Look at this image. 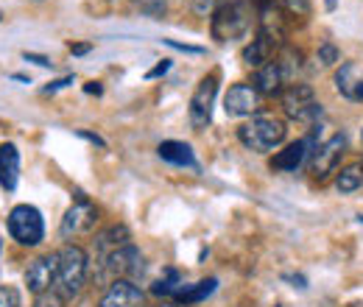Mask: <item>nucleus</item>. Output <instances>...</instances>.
<instances>
[{
  "label": "nucleus",
  "instance_id": "f257e3e1",
  "mask_svg": "<svg viewBox=\"0 0 363 307\" xmlns=\"http://www.w3.org/2000/svg\"><path fill=\"white\" fill-rule=\"evenodd\" d=\"M252 14H255L252 0H227V3H221L213 11V23H210L213 26V37L218 43L243 37L252 28Z\"/></svg>",
  "mask_w": 363,
  "mask_h": 307
},
{
  "label": "nucleus",
  "instance_id": "f03ea898",
  "mask_svg": "<svg viewBox=\"0 0 363 307\" xmlns=\"http://www.w3.org/2000/svg\"><path fill=\"white\" fill-rule=\"evenodd\" d=\"M285 123L279 118H269V115H255L252 121H246L240 129H238V140L249 148V151H257V154H266L274 151L282 140H285Z\"/></svg>",
  "mask_w": 363,
  "mask_h": 307
},
{
  "label": "nucleus",
  "instance_id": "7ed1b4c3",
  "mask_svg": "<svg viewBox=\"0 0 363 307\" xmlns=\"http://www.w3.org/2000/svg\"><path fill=\"white\" fill-rule=\"evenodd\" d=\"M59 294L65 299H73L87 285V252L82 246H65L59 252V277H56Z\"/></svg>",
  "mask_w": 363,
  "mask_h": 307
},
{
  "label": "nucleus",
  "instance_id": "20e7f679",
  "mask_svg": "<svg viewBox=\"0 0 363 307\" xmlns=\"http://www.w3.org/2000/svg\"><path fill=\"white\" fill-rule=\"evenodd\" d=\"M98 265H101V279L106 282H115V279H132L135 282L137 274H143V255L135 243H126L121 246L118 252L106 255V257H98Z\"/></svg>",
  "mask_w": 363,
  "mask_h": 307
},
{
  "label": "nucleus",
  "instance_id": "39448f33",
  "mask_svg": "<svg viewBox=\"0 0 363 307\" xmlns=\"http://www.w3.org/2000/svg\"><path fill=\"white\" fill-rule=\"evenodd\" d=\"M9 235L20 243V246H37L45 238V223L37 207L31 204H17L9 213Z\"/></svg>",
  "mask_w": 363,
  "mask_h": 307
},
{
  "label": "nucleus",
  "instance_id": "423d86ee",
  "mask_svg": "<svg viewBox=\"0 0 363 307\" xmlns=\"http://www.w3.org/2000/svg\"><path fill=\"white\" fill-rule=\"evenodd\" d=\"M282 109L291 121L299 123H316L321 118V104L316 101V92L308 84H291L282 89Z\"/></svg>",
  "mask_w": 363,
  "mask_h": 307
},
{
  "label": "nucleus",
  "instance_id": "0eeeda50",
  "mask_svg": "<svg viewBox=\"0 0 363 307\" xmlns=\"http://www.w3.org/2000/svg\"><path fill=\"white\" fill-rule=\"evenodd\" d=\"M95 221H98L95 204H90L82 193H76V204L65 213L59 232H62L65 240H70V238H82V235H90L92 229H95Z\"/></svg>",
  "mask_w": 363,
  "mask_h": 307
},
{
  "label": "nucleus",
  "instance_id": "6e6552de",
  "mask_svg": "<svg viewBox=\"0 0 363 307\" xmlns=\"http://www.w3.org/2000/svg\"><path fill=\"white\" fill-rule=\"evenodd\" d=\"M216 92H218V76H207L201 79V84L196 87L190 98V126L196 132L207 129L213 121V104H216Z\"/></svg>",
  "mask_w": 363,
  "mask_h": 307
},
{
  "label": "nucleus",
  "instance_id": "1a4fd4ad",
  "mask_svg": "<svg viewBox=\"0 0 363 307\" xmlns=\"http://www.w3.org/2000/svg\"><path fill=\"white\" fill-rule=\"evenodd\" d=\"M344 151H347V137L344 134H333L330 140H324L321 145H316V151L311 154V174H313V179L324 182L327 176L338 168Z\"/></svg>",
  "mask_w": 363,
  "mask_h": 307
},
{
  "label": "nucleus",
  "instance_id": "9d476101",
  "mask_svg": "<svg viewBox=\"0 0 363 307\" xmlns=\"http://www.w3.org/2000/svg\"><path fill=\"white\" fill-rule=\"evenodd\" d=\"M56 277H59V252L56 255H43L26 268V285L34 296L50 291L56 285Z\"/></svg>",
  "mask_w": 363,
  "mask_h": 307
},
{
  "label": "nucleus",
  "instance_id": "9b49d317",
  "mask_svg": "<svg viewBox=\"0 0 363 307\" xmlns=\"http://www.w3.org/2000/svg\"><path fill=\"white\" fill-rule=\"evenodd\" d=\"M260 109V92L255 84H232L224 98V112L229 118H246Z\"/></svg>",
  "mask_w": 363,
  "mask_h": 307
},
{
  "label": "nucleus",
  "instance_id": "f8f14e48",
  "mask_svg": "<svg viewBox=\"0 0 363 307\" xmlns=\"http://www.w3.org/2000/svg\"><path fill=\"white\" fill-rule=\"evenodd\" d=\"M101 307H143V291L132 279H115L101 296Z\"/></svg>",
  "mask_w": 363,
  "mask_h": 307
},
{
  "label": "nucleus",
  "instance_id": "ddd939ff",
  "mask_svg": "<svg viewBox=\"0 0 363 307\" xmlns=\"http://www.w3.org/2000/svg\"><path fill=\"white\" fill-rule=\"evenodd\" d=\"M335 89L350 101H363V65L344 62L335 70Z\"/></svg>",
  "mask_w": 363,
  "mask_h": 307
},
{
  "label": "nucleus",
  "instance_id": "4468645a",
  "mask_svg": "<svg viewBox=\"0 0 363 307\" xmlns=\"http://www.w3.org/2000/svg\"><path fill=\"white\" fill-rule=\"evenodd\" d=\"M316 151V145H313V137H305V140H296V143H291L285 151H279L277 157L272 160V168L274 171H296L311 154Z\"/></svg>",
  "mask_w": 363,
  "mask_h": 307
},
{
  "label": "nucleus",
  "instance_id": "2eb2a0df",
  "mask_svg": "<svg viewBox=\"0 0 363 307\" xmlns=\"http://www.w3.org/2000/svg\"><path fill=\"white\" fill-rule=\"evenodd\" d=\"M288 84V76L282 70V65L272 59L269 65L257 67V76H255V87L260 95H282V89Z\"/></svg>",
  "mask_w": 363,
  "mask_h": 307
},
{
  "label": "nucleus",
  "instance_id": "dca6fc26",
  "mask_svg": "<svg viewBox=\"0 0 363 307\" xmlns=\"http://www.w3.org/2000/svg\"><path fill=\"white\" fill-rule=\"evenodd\" d=\"M20 179V151L14 143H3L0 145V187L3 190H14Z\"/></svg>",
  "mask_w": 363,
  "mask_h": 307
},
{
  "label": "nucleus",
  "instance_id": "f3484780",
  "mask_svg": "<svg viewBox=\"0 0 363 307\" xmlns=\"http://www.w3.org/2000/svg\"><path fill=\"white\" fill-rule=\"evenodd\" d=\"M277 48H279V43H274L272 37H266L263 31H257V37L252 40V45L243 48V62L249 67H263V65H269L274 59Z\"/></svg>",
  "mask_w": 363,
  "mask_h": 307
},
{
  "label": "nucleus",
  "instance_id": "a211bd4d",
  "mask_svg": "<svg viewBox=\"0 0 363 307\" xmlns=\"http://www.w3.org/2000/svg\"><path fill=\"white\" fill-rule=\"evenodd\" d=\"M157 154H160V160H165V162H171V165H177V168H193V171H199V162H196L193 148H190L187 143L165 140V143H160Z\"/></svg>",
  "mask_w": 363,
  "mask_h": 307
},
{
  "label": "nucleus",
  "instance_id": "6ab92c4d",
  "mask_svg": "<svg viewBox=\"0 0 363 307\" xmlns=\"http://www.w3.org/2000/svg\"><path fill=\"white\" fill-rule=\"evenodd\" d=\"M126 243H132V235H129V229H126V226H118V223L95 235L98 257H106V255L118 252V249H121V246H126Z\"/></svg>",
  "mask_w": 363,
  "mask_h": 307
},
{
  "label": "nucleus",
  "instance_id": "aec40b11",
  "mask_svg": "<svg viewBox=\"0 0 363 307\" xmlns=\"http://www.w3.org/2000/svg\"><path fill=\"white\" fill-rule=\"evenodd\" d=\"M216 285H218V279H201V282H196V285H184L179 291V296H177V302L182 305H196V302H204L213 291H216Z\"/></svg>",
  "mask_w": 363,
  "mask_h": 307
},
{
  "label": "nucleus",
  "instance_id": "412c9836",
  "mask_svg": "<svg viewBox=\"0 0 363 307\" xmlns=\"http://www.w3.org/2000/svg\"><path fill=\"white\" fill-rule=\"evenodd\" d=\"M184 288V279H182V274L177 268H165V274L154 282V294L157 296H179V291Z\"/></svg>",
  "mask_w": 363,
  "mask_h": 307
},
{
  "label": "nucleus",
  "instance_id": "4be33fe9",
  "mask_svg": "<svg viewBox=\"0 0 363 307\" xmlns=\"http://www.w3.org/2000/svg\"><path fill=\"white\" fill-rule=\"evenodd\" d=\"M335 187H338V193H355L358 187H363V168L361 165H350V168H344L338 179H335Z\"/></svg>",
  "mask_w": 363,
  "mask_h": 307
},
{
  "label": "nucleus",
  "instance_id": "5701e85b",
  "mask_svg": "<svg viewBox=\"0 0 363 307\" xmlns=\"http://www.w3.org/2000/svg\"><path fill=\"white\" fill-rule=\"evenodd\" d=\"M137 11L151 17V20H160L165 14V0H135Z\"/></svg>",
  "mask_w": 363,
  "mask_h": 307
},
{
  "label": "nucleus",
  "instance_id": "b1692460",
  "mask_svg": "<svg viewBox=\"0 0 363 307\" xmlns=\"http://www.w3.org/2000/svg\"><path fill=\"white\" fill-rule=\"evenodd\" d=\"M282 9L291 17H311V0H282Z\"/></svg>",
  "mask_w": 363,
  "mask_h": 307
},
{
  "label": "nucleus",
  "instance_id": "393cba45",
  "mask_svg": "<svg viewBox=\"0 0 363 307\" xmlns=\"http://www.w3.org/2000/svg\"><path fill=\"white\" fill-rule=\"evenodd\" d=\"M338 59H341V53H338V48H335L333 43H324L321 48H318V62H321L324 67H333Z\"/></svg>",
  "mask_w": 363,
  "mask_h": 307
},
{
  "label": "nucleus",
  "instance_id": "a878e982",
  "mask_svg": "<svg viewBox=\"0 0 363 307\" xmlns=\"http://www.w3.org/2000/svg\"><path fill=\"white\" fill-rule=\"evenodd\" d=\"M31 307H65V296L56 294V291H45V294H40V296L34 299Z\"/></svg>",
  "mask_w": 363,
  "mask_h": 307
},
{
  "label": "nucleus",
  "instance_id": "bb28decb",
  "mask_svg": "<svg viewBox=\"0 0 363 307\" xmlns=\"http://www.w3.org/2000/svg\"><path fill=\"white\" fill-rule=\"evenodd\" d=\"M221 3H227V0H193V11H196L199 17H213V11H216Z\"/></svg>",
  "mask_w": 363,
  "mask_h": 307
},
{
  "label": "nucleus",
  "instance_id": "cd10ccee",
  "mask_svg": "<svg viewBox=\"0 0 363 307\" xmlns=\"http://www.w3.org/2000/svg\"><path fill=\"white\" fill-rule=\"evenodd\" d=\"M0 307H20V296H17L14 288L0 285Z\"/></svg>",
  "mask_w": 363,
  "mask_h": 307
},
{
  "label": "nucleus",
  "instance_id": "c85d7f7f",
  "mask_svg": "<svg viewBox=\"0 0 363 307\" xmlns=\"http://www.w3.org/2000/svg\"><path fill=\"white\" fill-rule=\"evenodd\" d=\"M171 70V59H162L160 65H154L148 73H145V79H160V76H165Z\"/></svg>",
  "mask_w": 363,
  "mask_h": 307
},
{
  "label": "nucleus",
  "instance_id": "c756f323",
  "mask_svg": "<svg viewBox=\"0 0 363 307\" xmlns=\"http://www.w3.org/2000/svg\"><path fill=\"white\" fill-rule=\"evenodd\" d=\"M162 43L177 48V50H184V53H201V48H196V45H182V43H174V40H162Z\"/></svg>",
  "mask_w": 363,
  "mask_h": 307
},
{
  "label": "nucleus",
  "instance_id": "7c9ffc66",
  "mask_svg": "<svg viewBox=\"0 0 363 307\" xmlns=\"http://www.w3.org/2000/svg\"><path fill=\"white\" fill-rule=\"evenodd\" d=\"M23 56H26V62H34V65H40V67H50V59L40 56V53H23Z\"/></svg>",
  "mask_w": 363,
  "mask_h": 307
},
{
  "label": "nucleus",
  "instance_id": "2f4dec72",
  "mask_svg": "<svg viewBox=\"0 0 363 307\" xmlns=\"http://www.w3.org/2000/svg\"><path fill=\"white\" fill-rule=\"evenodd\" d=\"M67 84H73V76H67V79H59V82H50L45 87V92H56V89L67 87Z\"/></svg>",
  "mask_w": 363,
  "mask_h": 307
},
{
  "label": "nucleus",
  "instance_id": "473e14b6",
  "mask_svg": "<svg viewBox=\"0 0 363 307\" xmlns=\"http://www.w3.org/2000/svg\"><path fill=\"white\" fill-rule=\"evenodd\" d=\"M84 92H90V95H101L104 89H101V84H98V82H90V84H84Z\"/></svg>",
  "mask_w": 363,
  "mask_h": 307
},
{
  "label": "nucleus",
  "instance_id": "72a5a7b5",
  "mask_svg": "<svg viewBox=\"0 0 363 307\" xmlns=\"http://www.w3.org/2000/svg\"><path fill=\"white\" fill-rule=\"evenodd\" d=\"M87 50H90V45H70V53H76V56H82Z\"/></svg>",
  "mask_w": 363,
  "mask_h": 307
},
{
  "label": "nucleus",
  "instance_id": "f704fd0d",
  "mask_svg": "<svg viewBox=\"0 0 363 307\" xmlns=\"http://www.w3.org/2000/svg\"><path fill=\"white\" fill-rule=\"evenodd\" d=\"M327 9L333 11V9H335V0H327Z\"/></svg>",
  "mask_w": 363,
  "mask_h": 307
},
{
  "label": "nucleus",
  "instance_id": "c9c22d12",
  "mask_svg": "<svg viewBox=\"0 0 363 307\" xmlns=\"http://www.w3.org/2000/svg\"><path fill=\"white\" fill-rule=\"evenodd\" d=\"M162 307H177V305H162Z\"/></svg>",
  "mask_w": 363,
  "mask_h": 307
}]
</instances>
